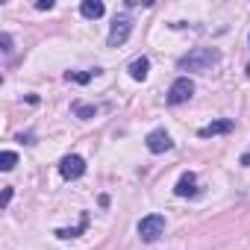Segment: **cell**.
I'll return each mask as SVG.
<instances>
[{"mask_svg": "<svg viewBox=\"0 0 250 250\" xmlns=\"http://www.w3.org/2000/svg\"><path fill=\"white\" fill-rule=\"evenodd\" d=\"M221 62V53L215 50V47H194V50H188L183 59H180V68L183 71H197V74H203V71H209L212 65H218Z\"/></svg>", "mask_w": 250, "mask_h": 250, "instance_id": "obj_1", "label": "cell"}, {"mask_svg": "<svg viewBox=\"0 0 250 250\" xmlns=\"http://www.w3.org/2000/svg\"><path fill=\"white\" fill-rule=\"evenodd\" d=\"M130 33H133V18H130V15H118V18L112 21V27H109L106 44H109V47H121L124 42L130 39Z\"/></svg>", "mask_w": 250, "mask_h": 250, "instance_id": "obj_2", "label": "cell"}, {"mask_svg": "<svg viewBox=\"0 0 250 250\" xmlns=\"http://www.w3.org/2000/svg\"><path fill=\"white\" fill-rule=\"evenodd\" d=\"M191 94H194V83L188 77H177L171 83V88H168V103L171 106H180V103L191 100Z\"/></svg>", "mask_w": 250, "mask_h": 250, "instance_id": "obj_3", "label": "cell"}, {"mask_svg": "<svg viewBox=\"0 0 250 250\" xmlns=\"http://www.w3.org/2000/svg\"><path fill=\"white\" fill-rule=\"evenodd\" d=\"M162 232H165V218H162V215H145V218L139 221V235H142V241H156Z\"/></svg>", "mask_w": 250, "mask_h": 250, "instance_id": "obj_4", "label": "cell"}, {"mask_svg": "<svg viewBox=\"0 0 250 250\" xmlns=\"http://www.w3.org/2000/svg\"><path fill=\"white\" fill-rule=\"evenodd\" d=\"M59 174H62L65 180H80V177L85 174V159L77 156V153L62 156V162H59Z\"/></svg>", "mask_w": 250, "mask_h": 250, "instance_id": "obj_5", "label": "cell"}, {"mask_svg": "<svg viewBox=\"0 0 250 250\" xmlns=\"http://www.w3.org/2000/svg\"><path fill=\"white\" fill-rule=\"evenodd\" d=\"M145 142H147V150H150V153H165V150H171V147H174L171 136H168L162 127H159V130H150Z\"/></svg>", "mask_w": 250, "mask_h": 250, "instance_id": "obj_6", "label": "cell"}, {"mask_svg": "<svg viewBox=\"0 0 250 250\" xmlns=\"http://www.w3.org/2000/svg\"><path fill=\"white\" fill-rule=\"evenodd\" d=\"M232 127H235V124H232L229 118H221V121H212V124H206V127H200V130H197V136H200V139H209V136L229 133Z\"/></svg>", "mask_w": 250, "mask_h": 250, "instance_id": "obj_7", "label": "cell"}, {"mask_svg": "<svg viewBox=\"0 0 250 250\" xmlns=\"http://www.w3.org/2000/svg\"><path fill=\"white\" fill-rule=\"evenodd\" d=\"M177 197H194L197 194V177L191 174V171H186L180 180H177Z\"/></svg>", "mask_w": 250, "mask_h": 250, "instance_id": "obj_8", "label": "cell"}, {"mask_svg": "<svg viewBox=\"0 0 250 250\" xmlns=\"http://www.w3.org/2000/svg\"><path fill=\"white\" fill-rule=\"evenodd\" d=\"M127 71H130V77H133V80L145 83V80H147V71H150V59H147V56H136V59L130 62V68H127Z\"/></svg>", "mask_w": 250, "mask_h": 250, "instance_id": "obj_9", "label": "cell"}, {"mask_svg": "<svg viewBox=\"0 0 250 250\" xmlns=\"http://www.w3.org/2000/svg\"><path fill=\"white\" fill-rule=\"evenodd\" d=\"M80 12H83V18H88V21H97V18H103L106 6L100 3V0H83V6H80Z\"/></svg>", "mask_w": 250, "mask_h": 250, "instance_id": "obj_10", "label": "cell"}, {"mask_svg": "<svg viewBox=\"0 0 250 250\" xmlns=\"http://www.w3.org/2000/svg\"><path fill=\"white\" fill-rule=\"evenodd\" d=\"M85 227H88V215H83V221H80L74 229H56V235H59V238H74V235L85 232Z\"/></svg>", "mask_w": 250, "mask_h": 250, "instance_id": "obj_11", "label": "cell"}, {"mask_svg": "<svg viewBox=\"0 0 250 250\" xmlns=\"http://www.w3.org/2000/svg\"><path fill=\"white\" fill-rule=\"evenodd\" d=\"M15 162H18V153L15 150H3V153H0V168H3V171H12Z\"/></svg>", "mask_w": 250, "mask_h": 250, "instance_id": "obj_12", "label": "cell"}, {"mask_svg": "<svg viewBox=\"0 0 250 250\" xmlns=\"http://www.w3.org/2000/svg\"><path fill=\"white\" fill-rule=\"evenodd\" d=\"M71 109H74L77 118H94L97 115V106H85V103H74Z\"/></svg>", "mask_w": 250, "mask_h": 250, "instance_id": "obj_13", "label": "cell"}, {"mask_svg": "<svg viewBox=\"0 0 250 250\" xmlns=\"http://www.w3.org/2000/svg\"><path fill=\"white\" fill-rule=\"evenodd\" d=\"M91 77H94L91 71H83V74H77V71H68V74H65V80H77V83H88Z\"/></svg>", "mask_w": 250, "mask_h": 250, "instance_id": "obj_14", "label": "cell"}, {"mask_svg": "<svg viewBox=\"0 0 250 250\" xmlns=\"http://www.w3.org/2000/svg\"><path fill=\"white\" fill-rule=\"evenodd\" d=\"M0 42H3V53L9 56V53H12V36H9V33H3V36H0Z\"/></svg>", "mask_w": 250, "mask_h": 250, "instance_id": "obj_15", "label": "cell"}, {"mask_svg": "<svg viewBox=\"0 0 250 250\" xmlns=\"http://www.w3.org/2000/svg\"><path fill=\"white\" fill-rule=\"evenodd\" d=\"M36 9H42V12H44V9H53V0H39Z\"/></svg>", "mask_w": 250, "mask_h": 250, "instance_id": "obj_16", "label": "cell"}, {"mask_svg": "<svg viewBox=\"0 0 250 250\" xmlns=\"http://www.w3.org/2000/svg\"><path fill=\"white\" fill-rule=\"evenodd\" d=\"M9 200H12V186H6V191H3V206H6Z\"/></svg>", "mask_w": 250, "mask_h": 250, "instance_id": "obj_17", "label": "cell"}, {"mask_svg": "<svg viewBox=\"0 0 250 250\" xmlns=\"http://www.w3.org/2000/svg\"><path fill=\"white\" fill-rule=\"evenodd\" d=\"M241 165H247V168H250V153H244V156H241Z\"/></svg>", "mask_w": 250, "mask_h": 250, "instance_id": "obj_18", "label": "cell"}]
</instances>
